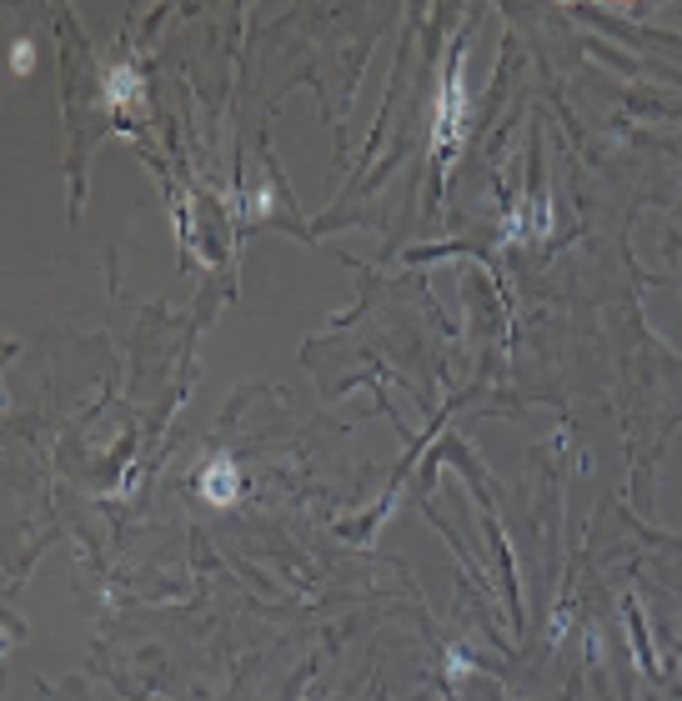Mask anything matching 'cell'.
Masks as SVG:
<instances>
[{"instance_id":"cell-3","label":"cell","mask_w":682,"mask_h":701,"mask_svg":"<svg viewBox=\"0 0 682 701\" xmlns=\"http://www.w3.org/2000/svg\"><path fill=\"white\" fill-rule=\"evenodd\" d=\"M101 95H105V105H116V111H126V105H136L141 101V76H136V65H111L101 76Z\"/></svg>"},{"instance_id":"cell-4","label":"cell","mask_w":682,"mask_h":701,"mask_svg":"<svg viewBox=\"0 0 682 701\" xmlns=\"http://www.w3.org/2000/svg\"><path fill=\"white\" fill-rule=\"evenodd\" d=\"M11 55H15L11 65L21 71V76H26V71H30V40H15V51H11Z\"/></svg>"},{"instance_id":"cell-2","label":"cell","mask_w":682,"mask_h":701,"mask_svg":"<svg viewBox=\"0 0 682 701\" xmlns=\"http://www.w3.org/2000/svg\"><path fill=\"white\" fill-rule=\"evenodd\" d=\"M201 486V501H211V507H231V501H241V471L231 456H216V461H206L197 476Z\"/></svg>"},{"instance_id":"cell-1","label":"cell","mask_w":682,"mask_h":701,"mask_svg":"<svg viewBox=\"0 0 682 701\" xmlns=\"http://www.w3.org/2000/svg\"><path fill=\"white\" fill-rule=\"evenodd\" d=\"M467 116H472V101H467V61H462V55H452L442 91H437V120H432L437 166H452V156L462 151V136H467Z\"/></svg>"}]
</instances>
